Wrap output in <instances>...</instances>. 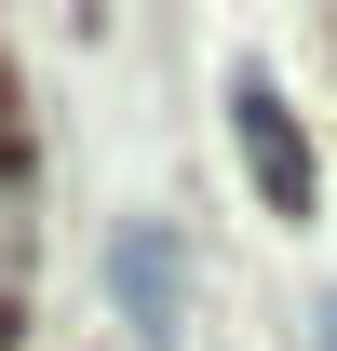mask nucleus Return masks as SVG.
I'll use <instances>...</instances> for the list:
<instances>
[{
  "mask_svg": "<svg viewBox=\"0 0 337 351\" xmlns=\"http://www.w3.org/2000/svg\"><path fill=\"white\" fill-rule=\"evenodd\" d=\"M324 351H337V298H324Z\"/></svg>",
  "mask_w": 337,
  "mask_h": 351,
  "instance_id": "20e7f679",
  "label": "nucleus"
},
{
  "mask_svg": "<svg viewBox=\"0 0 337 351\" xmlns=\"http://www.w3.org/2000/svg\"><path fill=\"white\" fill-rule=\"evenodd\" d=\"M229 135H243V162H256V203H270V217H310V149H297V122H284L270 82L229 95Z\"/></svg>",
  "mask_w": 337,
  "mask_h": 351,
  "instance_id": "f03ea898",
  "label": "nucleus"
},
{
  "mask_svg": "<svg viewBox=\"0 0 337 351\" xmlns=\"http://www.w3.org/2000/svg\"><path fill=\"white\" fill-rule=\"evenodd\" d=\"M108 298H122L135 338H175V311H189V243H175L162 217H122V243H108Z\"/></svg>",
  "mask_w": 337,
  "mask_h": 351,
  "instance_id": "f257e3e1",
  "label": "nucleus"
},
{
  "mask_svg": "<svg viewBox=\"0 0 337 351\" xmlns=\"http://www.w3.org/2000/svg\"><path fill=\"white\" fill-rule=\"evenodd\" d=\"M27 257H41V217H27V162L0 149V311L27 298Z\"/></svg>",
  "mask_w": 337,
  "mask_h": 351,
  "instance_id": "7ed1b4c3",
  "label": "nucleus"
},
{
  "mask_svg": "<svg viewBox=\"0 0 337 351\" xmlns=\"http://www.w3.org/2000/svg\"><path fill=\"white\" fill-rule=\"evenodd\" d=\"M0 338H14V311H0Z\"/></svg>",
  "mask_w": 337,
  "mask_h": 351,
  "instance_id": "39448f33",
  "label": "nucleus"
}]
</instances>
